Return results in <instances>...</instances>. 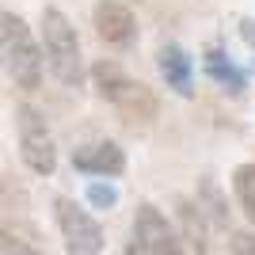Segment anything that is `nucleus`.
I'll return each instance as SVG.
<instances>
[{
  "label": "nucleus",
  "mask_w": 255,
  "mask_h": 255,
  "mask_svg": "<svg viewBox=\"0 0 255 255\" xmlns=\"http://www.w3.org/2000/svg\"><path fill=\"white\" fill-rule=\"evenodd\" d=\"M202 69H206V76H210L213 84H221L229 96H244V92H248V76L229 61V53H225V50H210V53H206V61H202Z\"/></svg>",
  "instance_id": "12"
},
{
  "label": "nucleus",
  "mask_w": 255,
  "mask_h": 255,
  "mask_svg": "<svg viewBox=\"0 0 255 255\" xmlns=\"http://www.w3.org/2000/svg\"><path fill=\"white\" fill-rule=\"evenodd\" d=\"M229 252L255 255V236H252V233H229Z\"/></svg>",
  "instance_id": "15"
},
{
  "label": "nucleus",
  "mask_w": 255,
  "mask_h": 255,
  "mask_svg": "<svg viewBox=\"0 0 255 255\" xmlns=\"http://www.w3.org/2000/svg\"><path fill=\"white\" fill-rule=\"evenodd\" d=\"M233 194L244 210V217L255 225V164H236L233 168Z\"/></svg>",
  "instance_id": "13"
},
{
  "label": "nucleus",
  "mask_w": 255,
  "mask_h": 255,
  "mask_svg": "<svg viewBox=\"0 0 255 255\" xmlns=\"http://www.w3.org/2000/svg\"><path fill=\"white\" fill-rule=\"evenodd\" d=\"M252 69H255V61H252Z\"/></svg>",
  "instance_id": "18"
},
{
  "label": "nucleus",
  "mask_w": 255,
  "mask_h": 255,
  "mask_svg": "<svg viewBox=\"0 0 255 255\" xmlns=\"http://www.w3.org/2000/svg\"><path fill=\"white\" fill-rule=\"evenodd\" d=\"M0 65H4V61H0Z\"/></svg>",
  "instance_id": "19"
},
{
  "label": "nucleus",
  "mask_w": 255,
  "mask_h": 255,
  "mask_svg": "<svg viewBox=\"0 0 255 255\" xmlns=\"http://www.w3.org/2000/svg\"><path fill=\"white\" fill-rule=\"evenodd\" d=\"M175 221H179V240H187V252H210L206 244V217L191 198H175Z\"/></svg>",
  "instance_id": "11"
},
{
  "label": "nucleus",
  "mask_w": 255,
  "mask_h": 255,
  "mask_svg": "<svg viewBox=\"0 0 255 255\" xmlns=\"http://www.w3.org/2000/svg\"><path fill=\"white\" fill-rule=\"evenodd\" d=\"M194 206H198V213L206 217V225H213V229H225L229 233V225H233V210H229V194L221 191V183L213 179V175H202V179L194 183Z\"/></svg>",
  "instance_id": "10"
},
{
  "label": "nucleus",
  "mask_w": 255,
  "mask_h": 255,
  "mask_svg": "<svg viewBox=\"0 0 255 255\" xmlns=\"http://www.w3.org/2000/svg\"><path fill=\"white\" fill-rule=\"evenodd\" d=\"M15 126H19V156L23 164L34 171V175H46L50 179L57 171V145H53V133L46 126L42 111H34L31 103L15 107Z\"/></svg>",
  "instance_id": "5"
},
{
  "label": "nucleus",
  "mask_w": 255,
  "mask_h": 255,
  "mask_svg": "<svg viewBox=\"0 0 255 255\" xmlns=\"http://www.w3.org/2000/svg\"><path fill=\"white\" fill-rule=\"evenodd\" d=\"M92 84H96L99 99L115 103L122 115H129V118H152L156 115V99L149 96V88L141 84V80H129L115 61L92 65Z\"/></svg>",
  "instance_id": "3"
},
{
  "label": "nucleus",
  "mask_w": 255,
  "mask_h": 255,
  "mask_svg": "<svg viewBox=\"0 0 255 255\" xmlns=\"http://www.w3.org/2000/svg\"><path fill=\"white\" fill-rule=\"evenodd\" d=\"M129 233H133V240L126 244L129 255H179V252H187L179 240V229L168 221V213L152 202H137Z\"/></svg>",
  "instance_id": "4"
},
{
  "label": "nucleus",
  "mask_w": 255,
  "mask_h": 255,
  "mask_svg": "<svg viewBox=\"0 0 255 255\" xmlns=\"http://www.w3.org/2000/svg\"><path fill=\"white\" fill-rule=\"evenodd\" d=\"M73 171L80 175H107L118 179L126 171V149L118 141H88L73 152Z\"/></svg>",
  "instance_id": "8"
},
{
  "label": "nucleus",
  "mask_w": 255,
  "mask_h": 255,
  "mask_svg": "<svg viewBox=\"0 0 255 255\" xmlns=\"http://www.w3.org/2000/svg\"><path fill=\"white\" fill-rule=\"evenodd\" d=\"M0 252H19V255H31L34 248H31V244H23L19 236H4V233H0Z\"/></svg>",
  "instance_id": "17"
},
{
  "label": "nucleus",
  "mask_w": 255,
  "mask_h": 255,
  "mask_svg": "<svg viewBox=\"0 0 255 255\" xmlns=\"http://www.w3.org/2000/svg\"><path fill=\"white\" fill-rule=\"evenodd\" d=\"M92 23H96V34L107 46H115V50H129L137 42V19L118 0H99L96 11H92Z\"/></svg>",
  "instance_id": "7"
},
{
  "label": "nucleus",
  "mask_w": 255,
  "mask_h": 255,
  "mask_svg": "<svg viewBox=\"0 0 255 255\" xmlns=\"http://www.w3.org/2000/svg\"><path fill=\"white\" fill-rule=\"evenodd\" d=\"M156 69H160V80L179 99L194 96V57L183 50L179 42H164L156 50Z\"/></svg>",
  "instance_id": "9"
},
{
  "label": "nucleus",
  "mask_w": 255,
  "mask_h": 255,
  "mask_svg": "<svg viewBox=\"0 0 255 255\" xmlns=\"http://www.w3.org/2000/svg\"><path fill=\"white\" fill-rule=\"evenodd\" d=\"M0 53H4V65H8L11 80L23 88V92H38L42 84V46L34 42L31 27L23 15L15 11H0Z\"/></svg>",
  "instance_id": "2"
},
{
  "label": "nucleus",
  "mask_w": 255,
  "mask_h": 255,
  "mask_svg": "<svg viewBox=\"0 0 255 255\" xmlns=\"http://www.w3.org/2000/svg\"><path fill=\"white\" fill-rule=\"evenodd\" d=\"M53 217H57V229L65 236V252L73 255H96L103 252V225L84 210L76 206L73 198H53Z\"/></svg>",
  "instance_id": "6"
},
{
  "label": "nucleus",
  "mask_w": 255,
  "mask_h": 255,
  "mask_svg": "<svg viewBox=\"0 0 255 255\" xmlns=\"http://www.w3.org/2000/svg\"><path fill=\"white\" fill-rule=\"evenodd\" d=\"M236 31H240V38H244L248 50H255V15H244V19L236 23Z\"/></svg>",
  "instance_id": "16"
},
{
  "label": "nucleus",
  "mask_w": 255,
  "mask_h": 255,
  "mask_svg": "<svg viewBox=\"0 0 255 255\" xmlns=\"http://www.w3.org/2000/svg\"><path fill=\"white\" fill-rule=\"evenodd\" d=\"M42 61L65 88L84 84V50H80L76 27L57 8H42Z\"/></svg>",
  "instance_id": "1"
},
{
  "label": "nucleus",
  "mask_w": 255,
  "mask_h": 255,
  "mask_svg": "<svg viewBox=\"0 0 255 255\" xmlns=\"http://www.w3.org/2000/svg\"><path fill=\"white\" fill-rule=\"evenodd\" d=\"M84 198H88V206H92V210H115L122 194H118V187L107 179V175H96V179L88 183Z\"/></svg>",
  "instance_id": "14"
}]
</instances>
